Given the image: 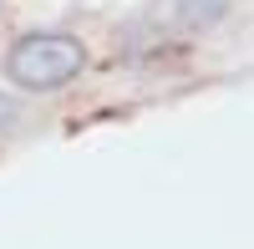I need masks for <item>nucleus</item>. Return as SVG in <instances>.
<instances>
[{"label": "nucleus", "instance_id": "f03ea898", "mask_svg": "<svg viewBox=\"0 0 254 249\" xmlns=\"http://www.w3.org/2000/svg\"><path fill=\"white\" fill-rule=\"evenodd\" d=\"M0 117H10V102H0Z\"/></svg>", "mask_w": 254, "mask_h": 249}, {"label": "nucleus", "instance_id": "f257e3e1", "mask_svg": "<svg viewBox=\"0 0 254 249\" xmlns=\"http://www.w3.org/2000/svg\"><path fill=\"white\" fill-rule=\"evenodd\" d=\"M81 66H87V46L66 31H31L5 51V76L20 92H61L81 76Z\"/></svg>", "mask_w": 254, "mask_h": 249}]
</instances>
